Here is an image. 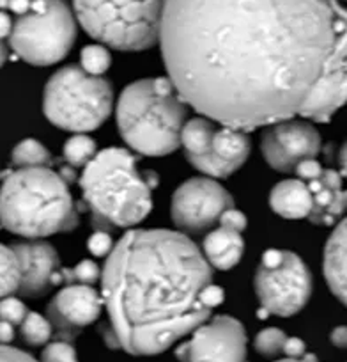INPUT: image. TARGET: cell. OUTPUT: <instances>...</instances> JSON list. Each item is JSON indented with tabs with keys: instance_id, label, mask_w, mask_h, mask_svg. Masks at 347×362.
I'll list each match as a JSON object with an SVG mask.
<instances>
[{
	"instance_id": "obj_24",
	"label": "cell",
	"mask_w": 347,
	"mask_h": 362,
	"mask_svg": "<svg viewBox=\"0 0 347 362\" xmlns=\"http://www.w3.org/2000/svg\"><path fill=\"white\" fill-rule=\"evenodd\" d=\"M80 61L87 73L102 76L103 73L109 71L110 64H112V55H110L109 48L103 45H89L80 54Z\"/></svg>"
},
{
	"instance_id": "obj_18",
	"label": "cell",
	"mask_w": 347,
	"mask_h": 362,
	"mask_svg": "<svg viewBox=\"0 0 347 362\" xmlns=\"http://www.w3.org/2000/svg\"><path fill=\"white\" fill-rule=\"evenodd\" d=\"M269 206L276 215L289 221L308 218L314 208V197L303 180H286L272 190Z\"/></svg>"
},
{
	"instance_id": "obj_10",
	"label": "cell",
	"mask_w": 347,
	"mask_h": 362,
	"mask_svg": "<svg viewBox=\"0 0 347 362\" xmlns=\"http://www.w3.org/2000/svg\"><path fill=\"white\" fill-rule=\"evenodd\" d=\"M181 146L188 162L211 177L231 176L246 162L252 149L245 130L225 124L214 128L207 117H195L185 124Z\"/></svg>"
},
{
	"instance_id": "obj_21",
	"label": "cell",
	"mask_w": 347,
	"mask_h": 362,
	"mask_svg": "<svg viewBox=\"0 0 347 362\" xmlns=\"http://www.w3.org/2000/svg\"><path fill=\"white\" fill-rule=\"evenodd\" d=\"M11 158L16 167H48L54 162L50 151L34 139H25L16 144Z\"/></svg>"
},
{
	"instance_id": "obj_31",
	"label": "cell",
	"mask_w": 347,
	"mask_h": 362,
	"mask_svg": "<svg viewBox=\"0 0 347 362\" xmlns=\"http://www.w3.org/2000/svg\"><path fill=\"white\" fill-rule=\"evenodd\" d=\"M200 298H202L204 305H206L207 309H211V311H213V309H217L218 305L224 302L225 293H224V290H221L220 286H214V284H207V286L202 290V293H200Z\"/></svg>"
},
{
	"instance_id": "obj_25",
	"label": "cell",
	"mask_w": 347,
	"mask_h": 362,
	"mask_svg": "<svg viewBox=\"0 0 347 362\" xmlns=\"http://www.w3.org/2000/svg\"><path fill=\"white\" fill-rule=\"evenodd\" d=\"M102 277V270L91 259L80 261L73 268H61V281L66 284H95Z\"/></svg>"
},
{
	"instance_id": "obj_20",
	"label": "cell",
	"mask_w": 347,
	"mask_h": 362,
	"mask_svg": "<svg viewBox=\"0 0 347 362\" xmlns=\"http://www.w3.org/2000/svg\"><path fill=\"white\" fill-rule=\"evenodd\" d=\"M20 288V263L13 247L0 243V300Z\"/></svg>"
},
{
	"instance_id": "obj_19",
	"label": "cell",
	"mask_w": 347,
	"mask_h": 362,
	"mask_svg": "<svg viewBox=\"0 0 347 362\" xmlns=\"http://www.w3.org/2000/svg\"><path fill=\"white\" fill-rule=\"evenodd\" d=\"M202 249L211 267L218 270H231L239 263L245 252V240L241 231L220 226L206 236Z\"/></svg>"
},
{
	"instance_id": "obj_27",
	"label": "cell",
	"mask_w": 347,
	"mask_h": 362,
	"mask_svg": "<svg viewBox=\"0 0 347 362\" xmlns=\"http://www.w3.org/2000/svg\"><path fill=\"white\" fill-rule=\"evenodd\" d=\"M27 313L29 311H27L25 304L13 297V295L0 300V320H6V322L13 323V325H20L27 316Z\"/></svg>"
},
{
	"instance_id": "obj_12",
	"label": "cell",
	"mask_w": 347,
	"mask_h": 362,
	"mask_svg": "<svg viewBox=\"0 0 347 362\" xmlns=\"http://www.w3.org/2000/svg\"><path fill=\"white\" fill-rule=\"evenodd\" d=\"M181 361H243L246 357L245 327L232 316L204 322L176 350Z\"/></svg>"
},
{
	"instance_id": "obj_29",
	"label": "cell",
	"mask_w": 347,
	"mask_h": 362,
	"mask_svg": "<svg viewBox=\"0 0 347 362\" xmlns=\"http://www.w3.org/2000/svg\"><path fill=\"white\" fill-rule=\"evenodd\" d=\"M87 249H89V252L96 257L109 256L114 249L112 236H110L109 231L96 229V231L89 236V240H87Z\"/></svg>"
},
{
	"instance_id": "obj_7",
	"label": "cell",
	"mask_w": 347,
	"mask_h": 362,
	"mask_svg": "<svg viewBox=\"0 0 347 362\" xmlns=\"http://www.w3.org/2000/svg\"><path fill=\"white\" fill-rule=\"evenodd\" d=\"M114 107L109 80L87 73L82 66L59 69L44 87L43 110L62 130L83 134L102 127Z\"/></svg>"
},
{
	"instance_id": "obj_9",
	"label": "cell",
	"mask_w": 347,
	"mask_h": 362,
	"mask_svg": "<svg viewBox=\"0 0 347 362\" xmlns=\"http://www.w3.org/2000/svg\"><path fill=\"white\" fill-rule=\"evenodd\" d=\"M255 293L260 308L269 315L287 318L307 305L312 295V274L298 254L269 249L257 268Z\"/></svg>"
},
{
	"instance_id": "obj_28",
	"label": "cell",
	"mask_w": 347,
	"mask_h": 362,
	"mask_svg": "<svg viewBox=\"0 0 347 362\" xmlns=\"http://www.w3.org/2000/svg\"><path fill=\"white\" fill-rule=\"evenodd\" d=\"M43 361H62V362H71L76 361V350L69 344V341H54V343L47 344L43 350Z\"/></svg>"
},
{
	"instance_id": "obj_26",
	"label": "cell",
	"mask_w": 347,
	"mask_h": 362,
	"mask_svg": "<svg viewBox=\"0 0 347 362\" xmlns=\"http://www.w3.org/2000/svg\"><path fill=\"white\" fill-rule=\"evenodd\" d=\"M287 336L280 329H264L257 334L255 337V350L264 357H276L284 354Z\"/></svg>"
},
{
	"instance_id": "obj_11",
	"label": "cell",
	"mask_w": 347,
	"mask_h": 362,
	"mask_svg": "<svg viewBox=\"0 0 347 362\" xmlns=\"http://www.w3.org/2000/svg\"><path fill=\"white\" fill-rule=\"evenodd\" d=\"M232 203V196L220 183L211 177H192L174 192L170 214L181 231L202 233L217 224Z\"/></svg>"
},
{
	"instance_id": "obj_3",
	"label": "cell",
	"mask_w": 347,
	"mask_h": 362,
	"mask_svg": "<svg viewBox=\"0 0 347 362\" xmlns=\"http://www.w3.org/2000/svg\"><path fill=\"white\" fill-rule=\"evenodd\" d=\"M0 226L25 238L75 229L78 211L69 183L50 167H18L0 189Z\"/></svg>"
},
{
	"instance_id": "obj_35",
	"label": "cell",
	"mask_w": 347,
	"mask_h": 362,
	"mask_svg": "<svg viewBox=\"0 0 347 362\" xmlns=\"http://www.w3.org/2000/svg\"><path fill=\"white\" fill-rule=\"evenodd\" d=\"M13 323L6 322V320H0V343L9 344L15 339V329H13Z\"/></svg>"
},
{
	"instance_id": "obj_2",
	"label": "cell",
	"mask_w": 347,
	"mask_h": 362,
	"mask_svg": "<svg viewBox=\"0 0 347 362\" xmlns=\"http://www.w3.org/2000/svg\"><path fill=\"white\" fill-rule=\"evenodd\" d=\"M211 264L186 235L135 229L114 245L103 268V304L117 348L162 354L207 322L200 293Z\"/></svg>"
},
{
	"instance_id": "obj_36",
	"label": "cell",
	"mask_w": 347,
	"mask_h": 362,
	"mask_svg": "<svg viewBox=\"0 0 347 362\" xmlns=\"http://www.w3.org/2000/svg\"><path fill=\"white\" fill-rule=\"evenodd\" d=\"M11 30H13V20L9 18V15L4 11V9H0V40L9 37Z\"/></svg>"
},
{
	"instance_id": "obj_13",
	"label": "cell",
	"mask_w": 347,
	"mask_h": 362,
	"mask_svg": "<svg viewBox=\"0 0 347 362\" xmlns=\"http://www.w3.org/2000/svg\"><path fill=\"white\" fill-rule=\"evenodd\" d=\"M262 155L280 173L296 170L298 163L315 158L321 151V135L310 123L298 119L268 124L262 135Z\"/></svg>"
},
{
	"instance_id": "obj_22",
	"label": "cell",
	"mask_w": 347,
	"mask_h": 362,
	"mask_svg": "<svg viewBox=\"0 0 347 362\" xmlns=\"http://www.w3.org/2000/svg\"><path fill=\"white\" fill-rule=\"evenodd\" d=\"M96 142L85 134H76L66 142L64 160L71 167H85L96 156Z\"/></svg>"
},
{
	"instance_id": "obj_33",
	"label": "cell",
	"mask_w": 347,
	"mask_h": 362,
	"mask_svg": "<svg viewBox=\"0 0 347 362\" xmlns=\"http://www.w3.org/2000/svg\"><path fill=\"white\" fill-rule=\"evenodd\" d=\"M0 361H32V357L18 348L0 343Z\"/></svg>"
},
{
	"instance_id": "obj_15",
	"label": "cell",
	"mask_w": 347,
	"mask_h": 362,
	"mask_svg": "<svg viewBox=\"0 0 347 362\" xmlns=\"http://www.w3.org/2000/svg\"><path fill=\"white\" fill-rule=\"evenodd\" d=\"M11 247L20 263V295L41 297L62 283L59 254L50 243L30 238V242L13 243Z\"/></svg>"
},
{
	"instance_id": "obj_39",
	"label": "cell",
	"mask_w": 347,
	"mask_h": 362,
	"mask_svg": "<svg viewBox=\"0 0 347 362\" xmlns=\"http://www.w3.org/2000/svg\"><path fill=\"white\" fill-rule=\"evenodd\" d=\"M339 165H340V174H342L343 177H347V141H346V144L340 148Z\"/></svg>"
},
{
	"instance_id": "obj_30",
	"label": "cell",
	"mask_w": 347,
	"mask_h": 362,
	"mask_svg": "<svg viewBox=\"0 0 347 362\" xmlns=\"http://www.w3.org/2000/svg\"><path fill=\"white\" fill-rule=\"evenodd\" d=\"M218 222H220V226H224V228H231L241 233L245 231L246 228V217L241 214V211L236 210L234 206L227 208V210L220 215V221Z\"/></svg>"
},
{
	"instance_id": "obj_4",
	"label": "cell",
	"mask_w": 347,
	"mask_h": 362,
	"mask_svg": "<svg viewBox=\"0 0 347 362\" xmlns=\"http://www.w3.org/2000/svg\"><path fill=\"white\" fill-rule=\"evenodd\" d=\"M80 187L95 229L131 228L144 221L152 208V187L138 173L135 156L126 149L96 153L83 167Z\"/></svg>"
},
{
	"instance_id": "obj_5",
	"label": "cell",
	"mask_w": 347,
	"mask_h": 362,
	"mask_svg": "<svg viewBox=\"0 0 347 362\" xmlns=\"http://www.w3.org/2000/svg\"><path fill=\"white\" fill-rule=\"evenodd\" d=\"M188 103L170 78L130 83L117 102V127L131 149L163 156L181 146Z\"/></svg>"
},
{
	"instance_id": "obj_34",
	"label": "cell",
	"mask_w": 347,
	"mask_h": 362,
	"mask_svg": "<svg viewBox=\"0 0 347 362\" xmlns=\"http://www.w3.org/2000/svg\"><path fill=\"white\" fill-rule=\"evenodd\" d=\"M284 354L294 361V358H300L305 355V343L298 337H287L286 346H284Z\"/></svg>"
},
{
	"instance_id": "obj_37",
	"label": "cell",
	"mask_w": 347,
	"mask_h": 362,
	"mask_svg": "<svg viewBox=\"0 0 347 362\" xmlns=\"http://www.w3.org/2000/svg\"><path fill=\"white\" fill-rule=\"evenodd\" d=\"M331 343L339 348H347V327H336V329H333Z\"/></svg>"
},
{
	"instance_id": "obj_23",
	"label": "cell",
	"mask_w": 347,
	"mask_h": 362,
	"mask_svg": "<svg viewBox=\"0 0 347 362\" xmlns=\"http://www.w3.org/2000/svg\"><path fill=\"white\" fill-rule=\"evenodd\" d=\"M20 327H22V337L30 346L47 344L54 336V327H51L50 320L41 316L39 313H27Z\"/></svg>"
},
{
	"instance_id": "obj_6",
	"label": "cell",
	"mask_w": 347,
	"mask_h": 362,
	"mask_svg": "<svg viewBox=\"0 0 347 362\" xmlns=\"http://www.w3.org/2000/svg\"><path fill=\"white\" fill-rule=\"evenodd\" d=\"M169 0H73L75 15L89 36L124 52L159 41Z\"/></svg>"
},
{
	"instance_id": "obj_16",
	"label": "cell",
	"mask_w": 347,
	"mask_h": 362,
	"mask_svg": "<svg viewBox=\"0 0 347 362\" xmlns=\"http://www.w3.org/2000/svg\"><path fill=\"white\" fill-rule=\"evenodd\" d=\"M314 197L310 218L314 224L333 226L347 210V190L342 189V176L333 169H322L314 180L307 181Z\"/></svg>"
},
{
	"instance_id": "obj_32",
	"label": "cell",
	"mask_w": 347,
	"mask_h": 362,
	"mask_svg": "<svg viewBox=\"0 0 347 362\" xmlns=\"http://www.w3.org/2000/svg\"><path fill=\"white\" fill-rule=\"evenodd\" d=\"M296 173L301 180H305V181L314 180V177H317L319 174L322 173V165L315 158H307V160H303L301 163H298Z\"/></svg>"
},
{
	"instance_id": "obj_8",
	"label": "cell",
	"mask_w": 347,
	"mask_h": 362,
	"mask_svg": "<svg viewBox=\"0 0 347 362\" xmlns=\"http://www.w3.org/2000/svg\"><path fill=\"white\" fill-rule=\"evenodd\" d=\"M76 40V22L64 0H30V8L13 22L9 47L32 66L62 61Z\"/></svg>"
},
{
	"instance_id": "obj_1",
	"label": "cell",
	"mask_w": 347,
	"mask_h": 362,
	"mask_svg": "<svg viewBox=\"0 0 347 362\" xmlns=\"http://www.w3.org/2000/svg\"><path fill=\"white\" fill-rule=\"evenodd\" d=\"M190 107L239 130L347 103V0H169L159 33Z\"/></svg>"
},
{
	"instance_id": "obj_40",
	"label": "cell",
	"mask_w": 347,
	"mask_h": 362,
	"mask_svg": "<svg viewBox=\"0 0 347 362\" xmlns=\"http://www.w3.org/2000/svg\"><path fill=\"white\" fill-rule=\"evenodd\" d=\"M6 61H8V47L4 45V41L0 40V68L4 66Z\"/></svg>"
},
{
	"instance_id": "obj_17",
	"label": "cell",
	"mask_w": 347,
	"mask_h": 362,
	"mask_svg": "<svg viewBox=\"0 0 347 362\" xmlns=\"http://www.w3.org/2000/svg\"><path fill=\"white\" fill-rule=\"evenodd\" d=\"M324 277L333 295L347 308V217L339 222L326 243Z\"/></svg>"
},
{
	"instance_id": "obj_14",
	"label": "cell",
	"mask_w": 347,
	"mask_h": 362,
	"mask_svg": "<svg viewBox=\"0 0 347 362\" xmlns=\"http://www.w3.org/2000/svg\"><path fill=\"white\" fill-rule=\"evenodd\" d=\"M103 297L92 284H68L48 304L47 316L54 327V334L64 341L75 339L83 327L99 318Z\"/></svg>"
},
{
	"instance_id": "obj_38",
	"label": "cell",
	"mask_w": 347,
	"mask_h": 362,
	"mask_svg": "<svg viewBox=\"0 0 347 362\" xmlns=\"http://www.w3.org/2000/svg\"><path fill=\"white\" fill-rule=\"evenodd\" d=\"M6 8L16 15H23L30 8V0H6Z\"/></svg>"
}]
</instances>
